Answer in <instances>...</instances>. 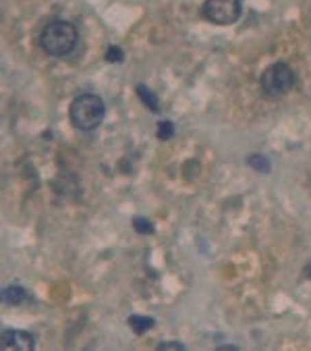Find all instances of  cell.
Segmentation results:
<instances>
[{
    "label": "cell",
    "mask_w": 311,
    "mask_h": 351,
    "mask_svg": "<svg viewBox=\"0 0 311 351\" xmlns=\"http://www.w3.org/2000/svg\"><path fill=\"white\" fill-rule=\"evenodd\" d=\"M79 42V32L69 21H48L40 32V48L50 56H69Z\"/></svg>",
    "instance_id": "obj_1"
},
{
    "label": "cell",
    "mask_w": 311,
    "mask_h": 351,
    "mask_svg": "<svg viewBox=\"0 0 311 351\" xmlns=\"http://www.w3.org/2000/svg\"><path fill=\"white\" fill-rule=\"evenodd\" d=\"M106 114V104L98 94H79L69 108V117L75 129L79 131H94L102 125Z\"/></svg>",
    "instance_id": "obj_2"
},
{
    "label": "cell",
    "mask_w": 311,
    "mask_h": 351,
    "mask_svg": "<svg viewBox=\"0 0 311 351\" xmlns=\"http://www.w3.org/2000/svg\"><path fill=\"white\" fill-rule=\"evenodd\" d=\"M260 88L268 98H282L295 88V71L290 64L278 60L266 66V71L260 77Z\"/></svg>",
    "instance_id": "obj_3"
},
{
    "label": "cell",
    "mask_w": 311,
    "mask_h": 351,
    "mask_svg": "<svg viewBox=\"0 0 311 351\" xmlns=\"http://www.w3.org/2000/svg\"><path fill=\"white\" fill-rule=\"evenodd\" d=\"M241 0H206L201 15L216 25H232L241 17Z\"/></svg>",
    "instance_id": "obj_4"
},
{
    "label": "cell",
    "mask_w": 311,
    "mask_h": 351,
    "mask_svg": "<svg viewBox=\"0 0 311 351\" xmlns=\"http://www.w3.org/2000/svg\"><path fill=\"white\" fill-rule=\"evenodd\" d=\"M3 349H17V351H32L36 347V339L25 332V330H13L5 328L3 330Z\"/></svg>",
    "instance_id": "obj_5"
},
{
    "label": "cell",
    "mask_w": 311,
    "mask_h": 351,
    "mask_svg": "<svg viewBox=\"0 0 311 351\" xmlns=\"http://www.w3.org/2000/svg\"><path fill=\"white\" fill-rule=\"evenodd\" d=\"M135 92H137V96L141 98V102L151 110V112H158L160 110V104H158V96H156L145 84H139L137 88H135Z\"/></svg>",
    "instance_id": "obj_6"
},
{
    "label": "cell",
    "mask_w": 311,
    "mask_h": 351,
    "mask_svg": "<svg viewBox=\"0 0 311 351\" xmlns=\"http://www.w3.org/2000/svg\"><path fill=\"white\" fill-rule=\"evenodd\" d=\"M129 326L135 335H143L145 330L153 328L156 326V320L149 318V316H139V314H133L129 316Z\"/></svg>",
    "instance_id": "obj_7"
},
{
    "label": "cell",
    "mask_w": 311,
    "mask_h": 351,
    "mask_svg": "<svg viewBox=\"0 0 311 351\" xmlns=\"http://www.w3.org/2000/svg\"><path fill=\"white\" fill-rule=\"evenodd\" d=\"M25 298H27V293H25V289L19 287V285H11V287H7V289L3 291V302L9 304V306H19V304L25 302Z\"/></svg>",
    "instance_id": "obj_8"
},
{
    "label": "cell",
    "mask_w": 311,
    "mask_h": 351,
    "mask_svg": "<svg viewBox=\"0 0 311 351\" xmlns=\"http://www.w3.org/2000/svg\"><path fill=\"white\" fill-rule=\"evenodd\" d=\"M133 229L137 233H141V235H151L153 233V225L147 219H143V217H135L133 219Z\"/></svg>",
    "instance_id": "obj_9"
},
{
    "label": "cell",
    "mask_w": 311,
    "mask_h": 351,
    "mask_svg": "<svg viewBox=\"0 0 311 351\" xmlns=\"http://www.w3.org/2000/svg\"><path fill=\"white\" fill-rule=\"evenodd\" d=\"M158 139H162V142H166V139H171L175 135V125L171 121H160L158 123Z\"/></svg>",
    "instance_id": "obj_10"
},
{
    "label": "cell",
    "mask_w": 311,
    "mask_h": 351,
    "mask_svg": "<svg viewBox=\"0 0 311 351\" xmlns=\"http://www.w3.org/2000/svg\"><path fill=\"white\" fill-rule=\"evenodd\" d=\"M249 165H251V169H256V171H264V173H268L270 169V160L266 158V156H262V154H253V156H249V160H247Z\"/></svg>",
    "instance_id": "obj_11"
},
{
    "label": "cell",
    "mask_w": 311,
    "mask_h": 351,
    "mask_svg": "<svg viewBox=\"0 0 311 351\" xmlns=\"http://www.w3.org/2000/svg\"><path fill=\"white\" fill-rule=\"evenodd\" d=\"M106 60L112 62V64L123 62V60H125V50H121L119 46H110V48L106 50Z\"/></svg>",
    "instance_id": "obj_12"
},
{
    "label": "cell",
    "mask_w": 311,
    "mask_h": 351,
    "mask_svg": "<svg viewBox=\"0 0 311 351\" xmlns=\"http://www.w3.org/2000/svg\"><path fill=\"white\" fill-rule=\"evenodd\" d=\"M158 349H179V351H185V345L179 343V341H162V343H158Z\"/></svg>",
    "instance_id": "obj_13"
},
{
    "label": "cell",
    "mask_w": 311,
    "mask_h": 351,
    "mask_svg": "<svg viewBox=\"0 0 311 351\" xmlns=\"http://www.w3.org/2000/svg\"><path fill=\"white\" fill-rule=\"evenodd\" d=\"M305 274H307V276L311 278V262H309V264L305 266Z\"/></svg>",
    "instance_id": "obj_14"
}]
</instances>
